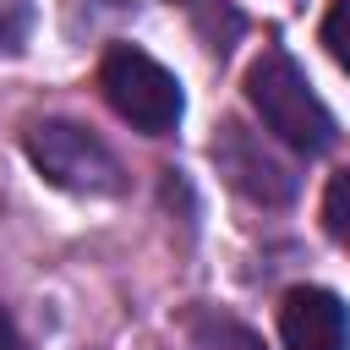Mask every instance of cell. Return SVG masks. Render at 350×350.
<instances>
[{
	"mask_svg": "<svg viewBox=\"0 0 350 350\" xmlns=\"http://www.w3.org/2000/svg\"><path fill=\"white\" fill-rule=\"evenodd\" d=\"M213 159L230 175V186L246 191L252 202H290L295 197V170L284 159H273L241 120H224V131L213 137Z\"/></svg>",
	"mask_w": 350,
	"mask_h": 350,
	"instance_id": "4",
	"label": "cell"
},
{
	"mask_svg": "<svg viewBox=\"0 0 350 350\" xmlns=\"http://www.w3.org/2000/svg\"><path fill=\"white\" fill-rule=\"evenodd\" d=\"M279 339L284 350H350V306L334 290L301 284L279 301Z\"/></svg>",
	"mask_w": 350,
	"mask_h": 350,
	"instance_id": "5",
	"label": "cell"
},
{
	"mask_svg": "<svg viewBox=\"0 0 350 350\" xmlns=\"http://www.w3.org/2000/svg\"><path fill=\"white\" fill-rule=\"evenodd\" d=\"M98 88H104L109 109H115L126 126L148 131V137L175 131L180 104H186V98H180V82H175L153 55H142L137 44H115V49L98 60Z\"/></svg>",
	"mask_w": 350,
	"mask_h": 350,
	"instance_id": "2",
	"label": "cell"
},
{
	"mask_svg": "<svg viewBox=\"0 0 350 350\" xmlns=\"http://www.w3.org/2000/svg\"><path fill=\"white\" fill-rule=\"evenodd\" d=\"M323 224H328V235L350 252V170H339V175L328 180V191H323Z\"/></svg>",
	"mask_w": 350,
	"mask_h": 350,
	"instance_id": "6",
	"label": "cell"
},
{
	"mask_svg": "<svg viewBox=\"0 0 350 350\" xmlns=\"http://www.w3.org/2000/svg\"><path fill=\"white\" fill-rule=\"evenodd\" d=\"M27 159H33V170H38L49 186H60V191H77V197H115V191H120V164H115V153H109L93 131H82V126H71V120H38V126L27 131Z\"/></svg>",
	"mask_w": 350,
	"mask_h": 350,
	"instance_id": "3",
	"label": "cell"
},
{
	"mask_svg": "<svg viewBox=\"0 0 350 350\" xmlns=\"http://www.w3.org/2000/svg\"><path fill=\"white\" fill-rule=\"evenodd\" d=\"M323 49L334 55L339 71H350V0H334L323 16Z\"/></svg>",
	"mask_w": 350,
	"mask_h": 350,
	"instance_id": "7",
	"label": "cell"
},
{
	"mask_svg": "<svg viewBox=\"0 0 350 350\" xmlns=\"http://www.w3.org/2000/svg\"><path fill=\"white\" fill-rule=\"evenodd\" d=\"M0 350H22V339H16L11 317H5V306H0Z\"/></svg>",
	"mask_w": 350,
	"mask_h": 350,
	"instance_id": "8",
	"label": "cell"
},
{
	"mask_svg": "<svg viewBox=\"0 0 350 350\" xmlns=\"http://www.w3.org/2000/svg\"><path fill=\"white\" fill-rule=\"evenodd\" d=\"M246 98L252 109L262 115V126L295 148V153H323L334 142V115L328 104L312 93V82L301 77V66L284 55V49H262L252 66H246Z\"/></svg>",
	"mask_w": 350,
	"mask_h": 350,
	"instance_id": "1",
	"label": "cell"
}]
</instances>
